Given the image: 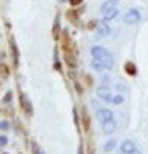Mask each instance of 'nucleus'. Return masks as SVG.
I'll return each instance as SVG.
<instances>
[{
	"label": "nucleus",
	"mask_w": 148,
	"mask_h": 154,
	"mask_svg": "<svg viewBox=\"0 0 148 154\" xmlns=\"http://www.w3.org/2000/svg\"><path fill=\"white\" fill-rule=\"evenodd\" d=\"M91 56H93V59L100 60L102 64L105 65L107 70L113 67V57H112V54L105 48H102V46H93V48H91Z\"/></svg>",
	"instance_id": "nucleus-1"
},
{
	"label": "nucleus",
	"mask_w": 148,
	"mask_h": 154,
	"mask_svg": "<svg viewBox=\"0 0 148 154\" xmlns=\"http://www.w3.org/2000/svg\"><path fill=\"white\" fill-rule=\"evenodd\" d=\"M140 11L137 10V8H131V10H128L126 11V14L123 16V21L126 22V24H129V26H134V24H137V22L140 21Z\"/></svg>",
	"instance_id": "nucleus-2"
},
{
	"label": "nucleus",
	"mask_w": 148,
	"mask_h": 154,
	"mask_svg": "<svg viewBox=\"0 0 148 154\" xmlns=\"http://www.w3.org/2000/svg\"><path fill=\"white\" fill-rule=\"evenodd\" d=\"M96 94H97V97L100 100H104V102H112L113 100V95L110 92L109 86H99L97 91H96Z\"/></svg>",
	"instance_id": "nucleus-3"
},
{
	"label": "nucleus",
	"mask_w": 148,
	"mask_h": 154,
	"mask_svg": "<svg viewBox=\"0 0 148 154\" xmlns=\"http://www.w3.org/2000/svg\"><path fill=\"white\" fill-rule=\"evenodd\" d=\"M110 119H113V111L107 110V108H100V110H97V121L100 124L110 121Z\"/></svg>",
	"instance_id": "nucleus-4"
},
{
	"label": "nucleus",
	"mask_w": 148,
	"mask_h": 154,
	"mask_svg": "<svg viewBox=\"0 0 148 154\" xmlns=\"http://www.w3.org/2000/svg\"><path fill=\"white\" fill-rule=\"evenodd\" d=\"M96 33H97V37L99 38H105V37H109L110 35V27L107 26V22H99L97 24V29H96Z\"/></svg>",
	"instance_id": "nucleus-5"
},
{
	"label": "nucleus",
	"mask_w": 148,
	"mask_h": 154,
	"mask_svg": "<svg viewBox=\"0 0 148 154\" xmlns=\"http://www.w3.org/2000/svg\"><path fill=\"white\" fill-rule=\"evenodd\" d=\"M116 7H118V0H107V2H104L100 5V13L105 14V13H109V11L115 10Z\"/></svg>",
	"instance_id": "nucleus-6"
},
{
	"label": "nucleus",
	"mask_w": 148,
	"mask_h": 154,
	"mask_svg": "<svg viewBox=\"0 0 148 154\" xmlns=\"http://www.w3.org/2000/svg\"><path fill=\"white\" fill-rule=\"evenodd\" d=\"M135 151V143L132 140H124L121 143V152L123 154H131Z\"/></svg>",
	"instance_id": "nucleus-7"
},
{
	"label": "nucleus",
	"mask_w": 148,
	"mask_h": 154,
	"mask_svg": "<svg viewBox=\"0 0 148 154\" xmlns=\"http://www.w3.org/2000/svg\"><path fill=\"white\" fill-rule=\"evenodd\" d=\"M102 130H104V134H107V135L113 134V132L116 130V122L113 121V119H110V121L104 122V124H102Z\"/></svg>",
	"instance_id": "nucleus-8"
},
{
	"label": "nucleus",
	"mask_w": 148,
	"mask_h": 154,
	"mask_svg": "<svg viewBox=\"0 0 148 154\" xmlns=\"http://www.w3.org/2000/svg\"><path fill=\"white\" fill-rule=\"evenodd\" d=\"M19 100H21V106H22V110H24L26 113H27V115H32V105H30V100L29 99H27V97L26 95H21L19 97Z\"/></svg>",
	"instance_id": "nucleus-9"
},
{
	"label": "nucleus",
	"mask_w": 148,
	"mask_h": 154,
	"mask_svg": "<svg viewBox=\"0 0 148 154\" xmlns=\"http://www.w3.org/2000/svg\"><path fill=\"white\" fill-rule=\"evenodd\" d=\"M124 70H126V73H128V75H131V76L137 75V67H135L132 62H128V64L124 65Z\"/></svg>",
	"instance_id": "nucleus-10"
},
{
	"label": "nucleus",
	"mask_w": 148,
	"mask_h": 154,
	"mask_svg": "<svg viewBox=\"0 0 148 154\" xmlns=\"http://www.w3.org/2000/svg\"><path fill=\"white\" fill-rule=\"evenodd\" d=\"M91 67H93L94 70H97V72H104V70H107L105 65L102 64L100 60H97V59H93V62H91Z\"/></svg>",
	"instance_id": "nucleus-11"
},
{
	"label": "nucleus",
	"mask_w": 148,
	"mask_h": 154,
	"mask_svg": "<svg viewBox=\"0 0 148 154\" xmlns=\"http://www.w3.org/2000/svg\"><path fill=\"white\" fill-rule=\"evenodd\" d=\"M115 146H116V140H115V138L109 140V141H107V143L104 145V152H110V151H113V149H115Z\"/></svg>",
	"instance_id": "nucleus-12"
},
{
	"label": "nucleus",
	"mask_w": 148,
	"mask_h": 154,
	"mask_svg": "<svg viewBox=\"0 0 148 154\" xmlns=\"http://www.w3.org/2000/svg\"><path fill=\"white\" fill-rule=\"evenodd\" d=\"M118 14H119V11L115 8V10H112V11H109V13H105V14H104V21H105V22H109V21H112V19H115Z\"/></svg>",
	"instance_id": "nucleus-13"
},
{
	"label": "nucleus",
	"mask_w": 148,
	"mask_h": 154,
	"mask_svg": "<svg viewBox=\"0 0 148 154\" xmlns=\"http://www.w3.org/2000/svg\"><path fill=\"white\" fill-rule=\"evenodd\" d=\"M11 51H13V57H14V64L18 65V49H16L14 40H11Z\"/></svg>",
	"instance_id": "nucleus-14"
},
{
	"label": "nucleus",
	"mask_w": 148,
	"mask_h": 154,
	"mask_svg": "<svg viewBox=\"0 0 148 154\" xmlns=\"http://www.w3.org/2000/svg\"><path fill=\"white\" fill-rule=\"evenodd\" d=\"M32 152L33 154H43V151H42V148H40L35 141H32Z\"/></svg>",
	"instance_id": "nucleus-15"
},
{
	"label": "nucleus",
	"mask_w": 148,
	"mask_h": 154,
	"mask_svg": "<svg viewBox=\"0 0 148 154\" xmlns=\"http://www.w3.org/2000/svg\"><path fill=\"white\" fill-rule=\"evenodd\" d=\"M123 100H124V97H123V95H115V97H113V100H112V103L121 105V103H123Z\"/></svg>",
	"instance_id": "nucleus-16"
},
{
	"label": "nucleus",
	"mask_w": 148,
	"mask_h": 154,
	"mask_svg": "<svg viewBox=\"0 0 148 154\" xmlns=\"http://www.w3.org/2000/svg\"><path fill=\"white\" fill-rule=\"evenodd\" d=\"M11 97H13V94H11V92H7V94H5V97H3V103H10V102H11Z\"/></svg>",
	"instance_id": "nucleus-17"
},
{
	"label": "nucleus",
	"mask_w": 148,
	"mask_h": 154,
	"mask_svg": "<svg viewBox=\"0 0 148 154\" xmlns=\"http://www.w3.org/2000/svg\"><path fill=\"white\" fill-rule=\"evenodd\" d=\"M7 143H8V138H7L5 135H2V137H0V145H2V146H7Z\"/></svg>",
	"instance_id": "nucleus-18"
},
{
	"label": "nucleus",
	"mask_w": 148,
	"mask_h": 154,
	"mask_svg": "<svg viewBox=\"0 0 148 154\" xmlns=\"http://www.w3.org/2000/svg\"><path fill=\"white\" fill-rule=\"evenodd\" d=\"M0 129H2V130H8V129H10V124H8L7 121H2V124H0Z\"/></svg>",
	"instance_id": "nucleus-19"
},
{
	"label": "nucleus",
	"mask_w": 148,
	"mask_h": 154,
	"mask_svg": "<svg viewBox=\"0 0 148 154\" xmlns=\"http://www.w3.org/2000/svg\"><path fill=\"white\" fill-rule=\"evenodd\" d=\"M2 73H3V78H7L10 75V72L7 70V65H2Z\"/></svg>",
	"instance_id": "nucleus-20"
},
{
	"label": "nucleus",
	"mask_w": 148,
	"mask_h": 154,
	"mask_svg": "<svg viewBox=\"0 0 148 154\" xmlns=\"http://www.w3.org/2000/svg\"><path fill=\"white\" fill-rule=\"evenodd\" d=\"M70 3L72 5H78V3H81V0H70Z\"/></svg>",
	"instance_id": "nucleus-21"
},
{
	"label": "nucleus",
	"mask_w": 148,
	"mask_h": 154,
	"mask_svg": "<svg viewBox=\"0 0 148 154\" xmlns=\"http://www.w3.org/2000/svg\"><path fill=\"white\" fill-rule=\"evenodd\" d=\"M131 154H142V152H140V151H137V149H135L134 152H131Z\"/></svg>",
	"instance_id": "nucleus-22"
},
{
	"label": "nucleus",
	"mask_w": 148,
	"mask_h": 154,
	"mask_svg": "<svg viewBox=\"0 0 148 154\" xmlns=\"http://www.w3.org/2000/svg\"><path fill=\"white\" fill-rule=\"evenodd\" d=\"M3 154H8V152H3Z\"/></svg>",
	"instance_id": "nucleus-23"
},
{
	"label": "nucleus",
	"mask_w": 148,
	"mask_h": 154,
	"mask_svg": "<svg viewBox=\"0 0 148 154\" xmlns=\"http://www.w3.org/2000/svg\"><path fill=\"white\" fill-rule=\"evenodd\" d=\"M91 154H94V152H91Z\"/></svg>",
	"instance_id": "nucleus-24"
}]
</instances>
